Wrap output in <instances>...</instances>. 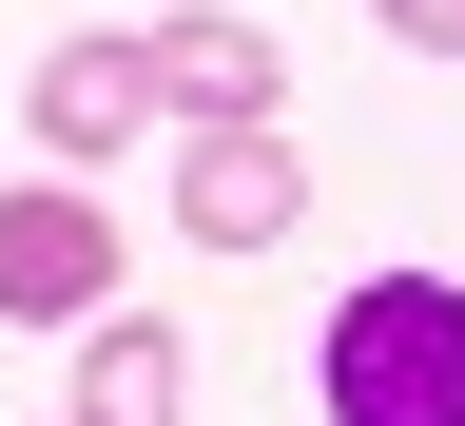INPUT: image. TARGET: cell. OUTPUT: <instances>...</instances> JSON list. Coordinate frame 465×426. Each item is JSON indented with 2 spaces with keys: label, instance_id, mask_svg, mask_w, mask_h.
<instances>
[{
  "label": "cell",
  "instance_id": "6da1fadb",
  "mask_svg": "<svg viewBox=\"0 0 465 426\" xmlns=\"http://www.w3.org/2000/svg\"><path fill=\"white\" fill-rule=\"evenodd\" d=\"M330 426H465V291L446 272H369L330 311Z\"/></svg>",
  "mask_w": 465,
  "mask_h": 426
},
{
  "label": "cell",
  "instance_id": "5b68a950",
  "mask_svg": "<svg viewBox=\"0 0 465 426\" xmlns=\"http://www.w3.org/2000/svg\"><path fill=\"white\" fill-rule=\"evenodd\" d=\"M20 116H39V155H58V174H97V155H136V136H155V78H136V39H58L39 78H20Z\"/></svg>",
  "mask_w": 465,
  "mask_h": 426
},
{
  "label": "cell",
  "instance_id": "52a82bcc",
  "mask_svg": "<svg viewBox=\"0 0 465 426\" xmlns=\"http://www.w3.org/2000/svg\"><path fill=\"white\" fill-rule=\"evenodd\" d=\"M369 20H388L407 58H465V0H369Z\"/></svg>",
  "mask_w": 465,
  "mask_h": 426
},
{
  "label": "cell",
  "instance_id": "8992f818",
  "mask_svg": "<svg viewBox=\"0 0 465 426\" xmlns=\"http://www.w3.org/2000/svg\"><path fill=\"white\" fill-rule=\"evenodd\" d=\"M58 426H194V349H174L155 311H97L78 330V407Z\"/></svg>",
  "mask_w": 465,
  "mask_h": 426
},
{
  "label": "cell",
  "instance_id": "7a4b0ae2",
  "mask_svg": "<svg viewBox=\"0 0 465 426\" xmlns=\"http://www.w3.org/2000/svg\"><path fill=\"white\" fill-rule=\"evenodd\" d=\"M97 311H116L97 174H20V194H0V330H97Z\"/></svg>",
  "mask_w": 465,
  "mask_h": 426
},
{
  "label": "cell",
  "instance_id": "277c9868",
  "mask_svg": "<svg viewBox=\"0 0 465 426\" xmlns=\"http://www.w3.org/2000/svg\"><path fill=\"white\" fill-rule=\"evenodd\" d=\"M291 213H311L291 116H252V136H194V155H174V233H194V253H291Z\"/></svg>",
  "mask_w": 465,
  "mask_h": 426
},
{
  "label": "cell",
  "instance_id": "3957f363",
  "mask_svg": "<svg viewBox=\"0 0 465 426\" xmlns=\"http://www.w3.org/2000/svg\"><path fill=\"white\" fill-rule=\"evenodd\" d=\"M136 78H155V116H194V136H252V116H291V58H272V20H232V0L155 20V39H136Z\"/></svg>",
  "mask_w": 465,
  "mask_h": 426
}]
</instances>
